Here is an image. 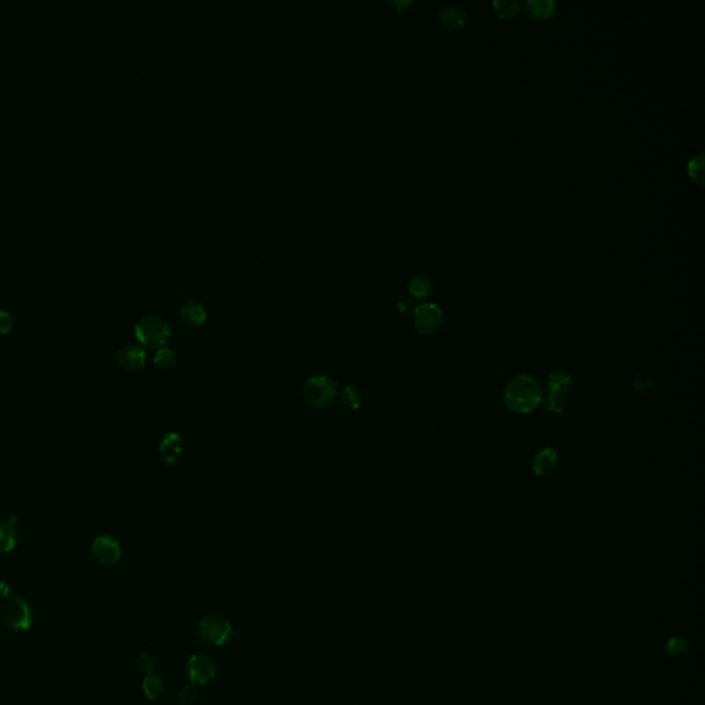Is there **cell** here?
<instances>
[{
    "label": "cell",
    "instance_id": "6da1fadb",
    "mask_svg": "<svg viewBox=\"0 0 705 705\" xmlns=\"http://www.w3.org/2000/svg\"><path fill=\"white\" fill-rule=\"evenodd\" d=\"M543 400L540 383L530 375L511 379L504 388V404L514 413H529Z\"/></svg>",
    "mask_w": 705,
    "mask_h": 705
},
{
    "label": "cell",
    "instance_id": "7a4b0ae2",
    "mask_svg": "<svg viewBox=\"0 0 705 705\" xmlns=\"http://www.w3.org/2000/svg\"><path fill=\"white\" fill-rule=\"evenodd\" d=\"M573 383V378L564 371H555L547 376V398L545 403L547 412L561 415L567 410L568 395Z\"/></svg>",
    "mask_w": 705,
    "mask_h": 705
},
{
    "label": "cell",
    "instance_id": "3957f363",
    "mask_svg": "<svg viewBox=\"0 0 705 705\" xmlns=\"http://www.w3.org/2000/svg\"><path fill=\"white\" fill-rule=\"evenodd\" d=\"M337 391L338 385L335 383V381L325 375L309 378L302 388L305 401L310 407L317 410L329 407L337 397Z\"/></svg>",
    "mask_w": 705,
    "mask_h": 705
},
{
    "label": "cell",
    "instance_id": "277c9868",
    "mask_svg": "<svg viewBox=\"0 0 705 705\" xmlns=\"http://www.w3.org/2000/svg\"><path fill=\"white\" fill-rule=\"evenodd\" d=\"M170 325L159 316L145 317L136 325V338L148 349H161L170 339Z\"/></svg>",
    "mask_w": 705,
    "mask_h": 705
},
{
    "label": "cell",
    "instance_id": "5b68a950",
    "mask_svg": "<svg viewBox=\"0 0 705 705\" xmlns=\"http://www.w3.org/2000/svg\"><path fill=\"white\" fill-rule=\"evenodd\" d=\"M200 635L207 643L212 646H224L230 639L236 637L231 624L221 616H208L200 621Z\"/></svg>",
    "mask_w": 705,
    "mask_h": 705
},
{
    "label": "cell",
    "instance_id": "8992f818",
    "mask_svg": "<svg viewBox=\"0 0 705 705\" xmlns=\"http://www.w3.org/2000/svg\"><path fill=\"white\" fill-rule=\"evenodd\" d=\"M4 623L16 631H28L32 625L33 616L28 602L21 598L7 601L1 609Z\"/></svg>",
    "mask_w": 705,
    "mask_h": 705
},
{
    "label": "cell",
    "instance_id": "52a82bcc",
    "mask_svg": "<svg viewBox=\"0 0 705 705\" xmlns=\"http://www.w3.org/2000/svg\"><path fill=\"white\" fill-rule=\"evenodd\" d=\"M415 329L422 337L435 335L444 322L442 310L434 303H423L416 306L415 312Z\"/></svg>",
    "mask_w": 705,
    "mask_h": 705
},
{
    "label": "cell",
    "instance_id": "ba28073f",
    "mask_svg": "<svg viewBox=\"0 0 705 705\" xmlns=\"http://www.w3.org/2000/svg\"><path fill=\"white\" fill-rule=\"evenodd\" d=\"M186 671L190 683L196 686L211 682L217 675V667L214 660L203 653L193 655L189 659L186 664Z\"/></svg>",
    "mask_w": 705,
    "mask_h": 705
},
{
    "label": "cell",
    "instance_id": "9c48e42d",
    "mask_svg": "<svg viewBox=\"0 0 705 705\" xmlns=\"http://www.w3.org/2000/svg\"><path fill=\"white\" fill-rule=\"evenodd\" d=\"M92 550L95 559L105 567H112L117 564L121 557V548L119 542L109 535L98 536L92 542Z\"/></svg>",
    "mask_w": 705,
    "mask_h": 705
},
{
    "label": "cell",
    "instance_id": "30bf717a",
    "mask_svg": "<svg viewBox=\"0 0 705 705\" xmlns=\"http://www.w3.org/2000/svg\"><path fill=\"white\" fill-rule=\"evenodd\" d=\"M146 361V354L143 349L138 346H126L117 353V364L121 369L129 372H136L141 369Z\"/></svg>",
    "mask_w": 705,
    "mask_h": 705
},
{
    "label": "cell",
    "instance_id": "8fae6325",
    "mask_svg": "<svg viewBox=\"0 0 705 705\" xmlns=\"http://www.w3.org/2000/svg\"><path fill=\"white\" fill-rule=\"evenodd\" d=\"M558 466V454L555 449L547 447L539 451L532 460V471L537 477H546L554 473Z\"/></svg>",
    "mask_w": 705,
    "mask_h": 705
},
{
    "label": "cell",
    "instance_id": "7c38bea8",
    "mask_svg": "<svg viewBox=\"0 0 705 705\" xmlns=\"http://www.w3.org/2000/svg\"><path fill=\"white\" fill-rule=\"evenodd\" d=\"M160 456L165 464H174L182 454V438L177 432H167L159 448Z\"/></svg>",
    "mask_w": 705,
    "mask_h": 705
},
{
    "label": "cell",
    "instance_id": "4fadbf2b",
    "mask_svg": "<svg viewBox=\"0 0 705 705\" xmlns=\"http://www.w3.org/2000/svg\"><path fill=\"white\" fill-rule=\"evenodd\" d=\"M180 317L187 327H202L207 319L204 307L196 300H187L180 307Z\"/></svg>",
    "mask_w": 705,
    "mask_h": 705
},
{
    "label": "cell",
    "instance_id": "5bb4252c",
    "mask_svg": "<svg viewBox=\"0 0 705 705\" xmlns=\"http://www.w3.org/2000/svg\"><path fill=\"white\" fill-rule=\"evenodd\" d=\"M526 6L529 16L536 21H546L557 11V3L552 0H529Z\"/></svg>",
    "mask_w": 705,
    "mask_h": 705
},
{
    "label": "cell",
    "instance_id": "9a60e30c",
    "mask_svg": "<svg viewBox=\"0 0 705 705\" xmlns=\"http://www.w3.org/2000/svg\"><path fill=\"white\" fill-rule=\"evenodd\" d=\"M165 686L167 684H165V681L161 675L155 674V672H149L143 678L142 690H143V694L148 700H156L164 694Z\"/></svg>",
    "mask_w": 705,
    "mask_h": 705
},
{
    "label": "cell",
    "instance_id": "2e32d148",
    "mask_svg": "<svg viewBox=\"0 0 705 705\" xmlns=\"http://www.w3.org/2000/svg\"><path fill=\"white\" fill-rule=\"evenodd\" d=\"M439 21L441 23L447 28V29H451V31H456V29H460L461 26H464L466 23V16L463 13V10L459 7V6H447L441 10V14H439Z\"/></svg>",
    "mask_w": 705,
    "mask_h": 705
},
{
    "label": "cell",
    "instance_id": "e0dca14e",
    "mask_svg": "<svg viewBox=\"0 0 705 705\" xmlns=\"http://www.w3.org/2000/svg\"><path fill=\"white\" fill-rule=\"evenodd\" d=\"M17 543V532L11 521H0V552L7 554L14 550Z\"/></svg>",
    "mask_w": 705,
    "mask_h": 705
},
{
    "label": "cell",
    "instance_id": "ac0fdd59",
    "mask_svg": "<svg viewBox=\"0 0 705 705\" xmlns=\"http://www.w3.org/2000/svg\"><path fill=\"white\" fill-rule=\"evenodd\" d=\"M410 293L413 297H426L432 293V283L426 275H415L410 281Z\"/></svg>",
    "mask_w": 705,
    "mask_h": 705
},
{
    "label": "cell",
    "instance_id": "d6986e66",
    "mask_svg": "<svg viewBox=\"0 0 705 705\" xmlns=\"http://www.w3.org/2000/svg\"><path fill=\"white\" fill-rule=\"evenodd\" d=\"M341 401L350 410H357L363 404V394L354 386H346L341 391Z\"/></svg>",
    "mask_w": 705,
    "mask_h": 705
},
{
    "label": "cell",
    "instance_id": "ffe728a7",
    "mask_svg": "<svg viewBox=\"0 0 705 705\" xmlns=\"http://www.w3.org/2000/svg\"><path fill=\"white\" fill-rule=\"evenodd\" d=\"M493 7L501 18H507V20L514 18L521 10V4L515 0H498L493 1Z\"/></svg>",
    "mask_w": 705,
    "mask_h": 705
},
{
    "label": "cell",
    "instance_id": "44dd1931",
    "mask_svg": "<svg viewBox=\"0 0 705 705\" xmlns=\"http://www.w3.org/2000/svg\"><path fill=\"white\" fill-rule=\"evenodd\" d=\"M665 650L670 656L679 657V656H683L687 653L689 642L686 638L681 637V635L670 637L665 642Z\"/></svg>",
    "mask_w": 705,
    "mask_h": 705
},
{
    "label": "cell",
    "instance_id": "7402d4cb",
    "mask_svg": "<svg viewBox=\"0 0 705 705\" xmlns=\"http://www.w3.org/2000/svg\"><path fill=\"white\" fill-rule=\"evenodd\" d=\"M687 173L694 182L703 186V183H704V156H703V153H700L699 156H696L689 161Z\"/></svg>",
    "mask_w": 705,
    "mask_h": 705
},
{
    "label": "cell",
    "instance_id": "603a6c76",
    "mask_svg": "<svg viewBox=\"0 0 705 705\" xmlns=\"http://www.w3.org/2000/svg\"><path fill=\"white\" fill-rule=\"evenodd\" d=\"M153 363L160 369H171L174 365L177 364V356L171 349L161 347L156 351Z\"/></svg>",
    "mask_w": 705,
    "mask_h": 705
},
{
    "label": "cell",
    "instance_id": "cb8c5ba5",
    "mask_svg": "<svg viewBox=\"0 0 705 705\" xmlns=\"http://www.w3.org/2000/svg\"><path fill=\"white\" fill-rule=\"evenodd\" d=\"M197 697H199V692H197L196 684H193V683L186 684L180 692V703L182 705L195 704Z\"/></svg>",
    "mask_w": 705,
    "mask_h": 705
},
{
    "label": "cell",
    "instance_id": "d4e9b609",
    "mask_svg": "<svg viewBox=\"0 0 705 705\" xmlns=\"http://www.w3.org/2000/svg\"><path fill=\"white\" fill-rule=\"evenodd\" d=\"M653 385H655L653 378L649 375H645V373L637 375L635 379L633 381V387L638 393H646V391L653 388Z\"/></svg>",
    "mask_w": 705,
    "mask_h": 705
},
{
    "label": "cell",
    "instance_id": "484cf974",
    "mask_svg": "<svg viewBox=\"0 0 705 705\" xmlns=\"http://www.w3.org/2000/svg\"><path fill=\"white\" fill-rule=\"evenodd\" d=\"M155 664H156V660H155V657L151 653H148V652H142L139 655V657H138V665L145 671V674L153 672Z\"/></svg>",
    "mask_w": 705,
    "mask_h": 705
},
{
    "label": "cell",
    "instance_id": "4316f807",
    "mask_svg": "<svg viewBox=\"0 0 705 705\" xmlns=\"http://www.w3.org/2000/svg\"><path fill=\"white\" fill-rule=\"evenodd\" d=\"M395 305H397V309L401 313H404V315H408L410 312H415V309H416V305H415V300H413L412 296H400L397 299Z\"/></svg>",
    "mask_w": 705,
    "mask_h": 705
},
{
    "label": "cell",
    "instance_id": "83f0119b",
    "mask_svg": "<svg viewBox=\"0 0 705 705\" xmlns=\"http://www.w3.org/2000/svg\"><path fill=\"white\" fill-rule=\"evenodd\" d=\"M13 328V317L9 312L0 310V335H6Z\"/></svg>",
    "mask_w": 705,
    "mask_h": 705
},
{
    "label": "cell",
    "instance_id": "f1b7e54d",
    "mask_svg": "<svg viewBox=\"0 0 705 705\" xmlns=\"http://www.w3.org/2000/svg\"><path fill=\"white\" fill-rule=\"evenodd\" d=\"M412 4H413V1H393V6L397 9V11H404V10L410 9Z\"/></svg>",
    "mask_w": 705,
    "mask_h": 705
},
{
    "label": "cell",
    "instance_id": "f546056e",
    "mask_svg": "<svg viewBox=\"0 0 705 705\" xmlns=\"http://www.w3.org/2000/svg\"><path fill=\"white\" fill-rule=\"evenodd\" d=\"M9 594H10L9 584L6 581L0 580V598H6V596H9Z\"/></svg>",
    "mask_w": 705,
    "mask_h": 705
}]
</instances>
